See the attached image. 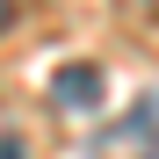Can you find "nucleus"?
Masks as SVG:
<instances>
[{"label": "nucleus", "instance_id": "1", "mask_svg": "<svg viewBox=\"0 0 159 159\" xmlns=\"http://www.w3.org/2000/svg\"><path fill=\"white\" fill-rule=\"evenodd\" d=\"M101 94H109L101 65H58V72H51V101H58V109H72V116H94Z\"/></svg>", "mask_w": 159, "mask_h": 159}, {"label": "nucleus", "instance_id": "2", "mask_svg": "<svg viewBox=\"0 0 159 159\" xmlns=\"http://www.w3.org/2000/svg\"><path fill=\"white\" fill-rule=\"evenodd\" d=\"M116 138H123V145H145V152H159V94H145L138 109L116 123Z\"/></svg>", "mask_w": 159, "mask_h": 159}, {"label": "nucleus", "instance_id": "3", "mask_svg": "<svg viewBox=\"0 0 159 159\" xmlns=\"http://www.w3.org/2000/svg\"><path fill=\"white\" fill-rule=\"evenodd\" d=\"M7 22H15V0H0V29H7Z\"/></svg>", "mask_w": 159, "mask_h": 159}, {"label": "nucleus", "instance_id": "4", "mask_svg": "<svg viewBox=\"0 0 159 159\" xmlns=\"http://www.w3.org/2000/svg\"><path fill=\"white\" fill-rule=\"evenodd\" d=\"M130 7H145V15H159V0H130Z\"/></svg>", "mask_w": 159, "mask_h": 159}, {"label": "nucleus", "instance_id": "5", "mask_svg": "<svg viewBox=\"0 0 159 159\" xmlns=\"http://www.w3.org/2000/svg\"><path fill=\"white\" fill-rule=\"evenodd\" d=\"M145 159H159V152H145Z\"/></svg>", "mask_w": 159, "mask_h": 159}]
</instances>
